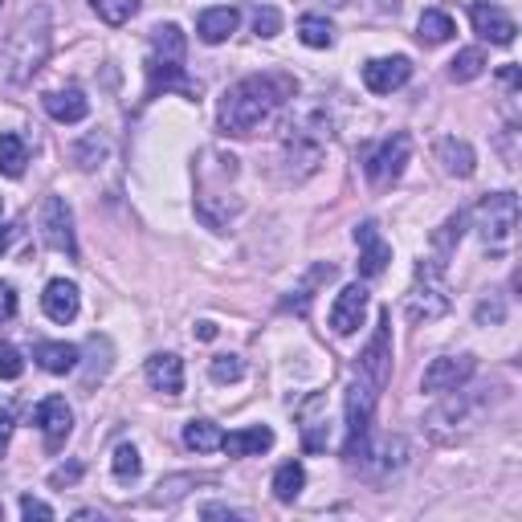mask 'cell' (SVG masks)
<instances>
[{
	"mask_svg": "<svg viewBox=\"0 0 522 522\" xmlns=\"http://www.w3.org/2000/svg\"><path fill=\"white\" fill-rule=\"evenodd\" d=\"M286 98H294V82L290 78H278V74H253V78H241L237 86L225 90L221 98V127L229 135H253L261 123H266Z\"/></svg>",
	"mask_w": 522,
	"mask_h": 522,
	"instance_id": "1",
	"label": "cell"
},
{
	"mask_svg": "<svg viewBox=\"0 0 522 522\" xmlns=\"http://www.w3.org/2000/svg\"><path fill=\"white\" fill-rule=\"evenodd\" d=\"M49 45H54V21H49L45 5H37L13 25V33L5 37V45H0V78H5L9 86L33 82V74L49 58Z\"/></svg>",
	"mask_w": 522,
	"mask_h": 522,
	"instance_id": "2",
	"label": "cell"
},
{
	"mask_svg": "<svg viewBox=\"0 0 522 522\" xmlns=\"http://www.w3.org/2000/svg\"><path fill=\"white\" fill-rule=\"evenodd\" d=\"M160 90H184L188 98L200 94V82L184 74V33L180 25L151 29V54H147V94Z\"/></svg>",
	"mask_w": 522,
	"mask_h": 522,
	"instance_id": "3",
	"label": "cell"
},
{
	"mask_svg": "<svg viewBox=\"0 0 522 522\" xmlns=\"http://www.w3.org/2000/svg\"><path fill=\"white\" fill-rule=\"evenodd\" d=\"M449 286H445V261L441 257H425L421 266H416V282L404 298V315L412 323H437L449 315Z\"/></svg>",
	"mask_w": 522,
	"mask_h": 522,
	"instance_id": "4",
	"label": "cell"
},
{
	"mask_svg": "<svg viewBox=\"0 0 522 522\" xmlns=\"http://www.w3.org/2000/svg\"><path fill=\"white\" fill-rule=\"evenodd\" d=\"M478 237L490 253H506L518 229V196L514 192H494L478 204Z\"/></svg>",
	"mask_w": 522,
	"mask_h": 522,
	"instance_id": "5",
	"label": "cell"
},
{
	"mask_svg": "<svg viewBox=\"0 0 522 522\" xmlns=\"http://www.w3.org/2000/svg\"><path fill=\"white\" fill-rule=\"evenodd\" d=\"M376 396L380 388L359 376L351 388H347V445H343V457L355 465V457L368 449V437H372V412H376Z\"/></svg>",
	"mask_w": 522,
	"mask_h": 522,
	"instance_id": "6",
	"label": "cell"
},
{
	"mask_svg": "<svg viewBox=\"0 0 522 522\" xmlns=\"http://www.w3.org/2000/svg\"><path fill=\"white\" fill-rule=\"evenodd\" d=\"M449 400L429 416V429L441 437V441H457L465 429H474V421H478V412H482V400H474L469 392H461V388H453V392H445Z\"/></svg>",
	"mask_w": 522,
	"mask_h": 522,
	"instance_id": "7",
	"label": "cell"
},
{
	"mask_svg": "<svg viewBox=\"0 0 522 522\" xmlns=\"http://www.w3.org/2000/svg\"><path fill=\"white\" fill-rule=\"evenodd\" d=\"M408 155H412V139H408L404 131H396L392 139H384V143L368 155V180H372V188L396 184V180L404 176V168H408Z\"/></svg>",
	"mask_w": 522,
	"mask_h": 522,
	"instance_id": "8",
	"label": "cell"
},
{
	"mask_svg": "<svg viewBox=\"0 0 522 522\" xmlns=\"http://www.w3.org/2000/svg\"><path fill=\"white\" fill-rule=\"evenodd\" d=\"M41 241L54 249V253L78 257L74 217H70V204H66L62 196H45V204H41Z\"/></svg>",
	"mask_w": 522,
	"mask_h": 522,
	"instance_id": "9",
	"label": "cell"
},
{
	"mask_svg": "<svg viewBox=\"0 0 522 522\" xmlns=\"http://www.w3.org/2000/svg\"><path fill=\"white\" fill-rule=\"evenodd\" d=\"M474 372H478V359H474V355H441V359H433L429 368H425L421 392L445 396V392H453V388H465Z\"/></svg>",
	"mask_w": 522,
	"mask_h": 522,
	"instance_id": "10",
	"label": "cell"
},
{
	"mask_svg": "<svg viewBox=\"0 0 522 522\" xmlns=\"http://www.w3.org/2000/svg\"><path fill=\"white\" fill-rule=\"evenodd\" d=\"M33 425L41 429L45 449L58 453V449L70 441V433H74V412H70V404H66L62 396H49V400H41V404L33 408Z\"/></svg>",
	"mask_w": 522,
	"mask_h": 522,
	"instance_id": "11",
	"label": "cell"
},
{
	"mask_svg": "<svg viewBox=\"0 0 522 522\" xmlns=\"http://www.w3.org/2000/svg\"><path fill=\"white\" fill-rule=\"evenodd\" d=\"M388 372H392V315L384 310L380 323H376L372 343L363 347V355H359V376H368L376 388H384Z\"/></svg>",
	"mask_w": 522,
	"mask_h": 522,
	"instance_id": "12",
	"label": "cell"
},
{
	"mask_svg": "<svg viewBox=\"0 0 522 522\" xmlns=\"http://www.w3.org/2000/svg\"><path fill=\"white\" fill-rule=\"evenodd\" d=\"M298 433H302V445H306L310 453L327 449L331 421H327V396H323V392H310V396L298 404Z\"/></svg>",
	"mask_w": 522,
	"mask_h": 522,
	"instance_id": "13",
	"label": "cell"
},
{
	"mask_svg": "<svg viewBox=\"0 0 522 522\" xmlns=\"http://www.w3.org/2000/svg\"><path fill=\"white\" fill-rule=\"evenodd\" d=\"M363 315H368V286H343L335 306H331V331L335 335H355L363 327Z\"/></svg>",
	"mask_w": 522,
	"mask_h": 522,
	"instance_id": "14",
	"label": "cell"
},
{
	"mask_svg": "<svg viewBox=\"0 0 522 522\" xmlns=\"http://www.w3.org/2000/svg\"><path fill=\"white\" fill-rule=\"evenodd\" d=\"M355 245H359V274L363 278H380L388 270V261H392V245L384 241V233L372 221H363L355 229Z\"/></svg>",
	"mask_w": 522,
	"mask_h": 522,
	"instance_id": "15",
	"label": "cell"
},
{
	"mask_svg": "<svg viewBox=\"0 0 522 522\" xmlns=\"http://www.w3.org/2000/svg\"><path fill=\"white\" fill-rule=\"evenodd\" d=\"M408 78H412V62L404 54H396V58H372L368 66H363V86H368L372 94H392Z\"/></svg>",
	"mask_w": 522,
	"mask_h": 522,
	"instance_id": "16",
	"label": "cell"
},
{
	"mask_svg": "<svg viewBox=\"0 0 522 522\" xmlns=\"http://www.w3.org/2000/svg\"><path fill=\"white\" fill-rule=\"evenodd\" d=\"M41 310L54 323H74L78 319V310H82V294H78V286L74 282H66V278H54L45 286V294H41Z\"/></svg>",
	"mask_w": 522,
	"mask_h": 522,
	"instance_id": "17",
	"label": "cell"
},
{
	"mask_svg": "<svg viewBox=\"0 0 522 522\" xmlns=\"http://www.w3.org/2000/svg\"><path fill=\"white\" fill-rule=\"evenodd\" d=\"M469 21H474V33L486 37L490 45H510L514 33H518L514 17L502 13L498 5H474V9H469Z\"/></svg>",
	"mask_w": 522,
	"mask_h": 522,
	"instance_id": "18",
	"label": "cell"
},
{
	"mask_svg": "<svg viewBox=\"0 0 522 522\" xmlns=\"http://www.w3.org/2000/svg\"><path fill=\"white\" fill-rule=\"evenodd\" d=\"M433 155H437V164L445 168V176H457V180H469V176H474V168H478V160H474V147H469L465 139H457V135L437 139Z\"/></svg>",
	"mask_w": 522,
	"mask_h": 522,
	"instance_id": "19",
	"label": "cell"
},
{
	"mask_svg": "<svg viewBox=\"0 0 522 522\" xmlns=\"http://www.w3.org/2000/svg\"><path fill=\"white\" fill-rule=\"evenodd\" d=\"M147 384L155 392H164V396H180L184 392V363H180V355H172V351L151 355L147 359Z\"/></svg>",
	"mask_w": 522,
	"mask_h": 522,
	"instance_id": "20",
	"label": "cell"
},
{
	"mask_svg": "<svg viewBox=\"0 0 522 522\" xmlns=\"http://www.w3.org/2000/svg\"><path fill=\"white\" fill-rule=\"evenodd\" d=\"M237 25H241V13L229 9V5H221V9H204V13L196 17V33H200L204 45H221V41H229V37L237 33Z\"/></svg>",
	"mask_w": 522,
	"mask_h": 522,
	"instance_id": "21",
	"label": "cell"
},
{
	"mask_svg": "<svg viewBox=\"0 0 522 522\" xmlns=\"http://www.w3.org/2000/svg\"><path fill=\"white\" fill-rule=\"evenodd\" d=\"M221 449L229 457H261L266 449H274V429L270 425H253V429H237L229 437H221Z\"/></svg>",
	"mask_w": 522,
	"mask_h": 522,
	"instance_id": "22",
	"label": "cell"
},
{
	"mask_svg": "<svg viewBox=\"0 0 522 522\" xmlns=\"http://www.w3.org/2000/svg\"><path fill=\"white\" fill-rule=\"evenodd\" d=\"M45 111L49 119H58V123H82L90 115V102L78 86H66V90H49L45 94Z\"/></svg>",
	"mask_w": 522,
	"mask_h": 522,
	"instance_id": "23",
	"label": "cell"
},
{
	"mask_svg": "<svg viewBox=\"0 0 522 522\" xmlns=\"http://www.w3.org/2000/svg\"><path fill=\"white\" fill-rule=\"evenodd\" d=\"M33 359L41 363L49 376H66V372L78 368V347L74 343H37Z\"/></svg>",
	"mask_w": 522,
	"mask_h": 522,
	"instance_id": "24",
	"label": "cell"
},
{
	"mask_svg": "<svg viewBox=\"0 0 522 522\" xmlns=\"http://www.w3.org/2000/svg\"><path fill=\"white\" fill-rule=\"evenodd\" d=\"M221 425L217 421H208V416H200V421H188L184 425V445L188 449H196V453H213V449H221Z\"/></svg>",
	"mask_w": 522,
	"mask_h": 522,
	"instance_id": "25",
	"label": "cell"
},
{
	"mask_svg": "<svg viewBox=\"0 0 522 522\" xmlns=\"http://www.w3.org/2000/svg\"><path fill=\"white\" fill-rule=\"evenodd\" d=\"M25 164H29V147H25V139L13 135V131H5V135H0V172L17 180V176H25Z\"/></svg>",
	"mask_w": 522,
	"mask_h": 522,
	"instance_id": "26",
	"label": "cell"
},
{
	"mask_svg": "<svg viewBox=\"0 0 522 522\" xmlns=\"http://www.w3.org/2000/svg\"><path fill=\"white\" fill-rule=\"evenodd\" d=\"M453 33H457V25H453V17L441 13V9H425V13H421V25H416V37H421L425 45H445Z\"/></svg>",
	"mask_w": 522,
	"mask_h": 522,
	"instance_id": "27",
	"label": "cell"
},
{
	"mask_svg": "<svg viewBox=\"0 0 522 522\" xmlns=\"http://www.w3.org/2000/svg\"><path fill=\"white\" fill-rule=\"evenodd\" d=\"M302 486H306V469L298 461L278 465V474H274V498L278 502H294L302 494Z\"/></svg>",
	"mask_w": 522,
	"mask_h": 522,
	"instance_id": "28",
	"label": "cell"
},
{
	"mask_svg": "<svg viewBox=\"0 0 522 522\" xmlns=\"http://www.w3.org/2000/svg\"><path fill=\"white\" fill-rule=\"evenodd\" d=\"M200 482H208V478H196V474H176V478H164L160 486H155V494L147 498V506H168V502L184 498L188 490H196Z\"/></svg>",
	"mask_w": 522,
	"mask_h": 522,
	"instance_id": "29",
	"label": "cell"
},
{
	"mask_svg": "<svg viewBox=\"0 0 522 522\" xmlns=\"http://www.w3.org/2000/svg\"><path fill=\"white\" fill-rule=\"evenodd\" d=\"M486 74V54L482 49H461V54L449 62V78L453 82H474Z\"/></svg>",
	"mask_w": 522,
	"mask_h": 522,
	"instance_id": "30",
	"label": "cell"
},
{
	"mask_svg": "<svg viewBox=\"0 0 522 522\" xmlns=\"http://www.w3.org/2000/svg\"><path fill=\"white\" fill-rule=\"evenodd\" d=\"M90 9L107 25H127L139 13V0H90Z\"/></svg>",
	"mask_w": 522,
	"mask_h": 522,
	"instance_id": "31",
	"label": "cell"
},
{
	"mask_svg": "<svg viewBox=\"0 0 522 522\" xmlns=\"http://www.w3.org/2000/svg\"><path fill=\"white\" fill-rule=\"evenodd\" d=\"M298 37H302V45H310V49H331L335 29H331V21H323V17H302V21H298Z\"/></svg>",
	"mask_w": 522,
	"mask_h": 522,
	"instance_id": "32",
	"label": "cell"
},
{
	"mask_svg": "<svg viewBox=\"0 0 522 522\" xmlns=\"http://www.w3.org/2000/svg\"><path fill=\"white\" fill-rule=\"evenodd\" d=\"M465 221H469V213H453L437 233H433V249H437V257L445 261L453 249H457V241H461V233H465Z\"/></svg>",
	"mask_w": 522,
	"mask_h": 522,
	"instance_id": "33",
	"label": "cell"
},
{
	"mask_svg": "<svg viewBox=\"0 0 522 522\" xmlns=\"http://www.w3.org/2000/svg\"><path fill=\"white\" fill-rule=\"evenodd\" d=\"M111 469H115V478H119V482H135V478H139V469H143L139 449H135V445H119Z\"/></svg>",
	"mask_w": 522,
	"mask_h": 522,
	"instance_id": "34",
	"label": "cell"
},
{
	"mask_svg": "<svg viewBox=\"0 0 522 522\" xmlns=\"http://www.w3.org/2000/svg\"><path fill=\"white\" fill-rule=\"evenodd\" d=\"M208 376H213L217 384H237L245 376V363L237 355H217L213 363H208Z\"/></svg>",
	"mask_w": 522,
	"mask_h": 522,
	"instance_id": "35",
	"label": "cell"
},
{
	"mask_svg": "<svg viewBox=\"0 0 522 522\" xmlns=\"http://www.w3.org/2000/svg\"><path fill=\"white\" fill-rule=\"evenodd\" d=\"M25 372V359L13 343H0V380H17Z\"/></svg>",
	"mask_w": 522,
	"mask_h": 522,
	"instance_id": "36",
	"label": "cell"
},
{
	"mask_svg": "<svg viewBox=\"0 0 522 522\" xmlns=\"http://www.w3.org/2000/svg\"><path fill=\"white\" fill-rule=\"evenodd\" d=\"M278 29H282V13H278L274 5H266V9L253 13V33H257V37H278Z\"/></svg>",
	"mask_w": 522,
	"mask_h": 522,
	"instance_id": "37",
	"label": "cell"
},
{
	"mask_svg": "<svg viewBox=\"0 0 522 522\" xmlns=\"http://www.w3.org/2000/svg\"><path fill=\"white\" fill-rule=\"evenodd\" d=\"M502 315H506L502 298H482V302H478V327H486V323H502Z\"/></svg>",
	"mask_w": 522,
	"mask_h": 522,
	"instance_id": "38",
	"label": "cell"
},
{
	"mask_svg": "<svg viewBox=\"0 0 522 522\" xmlns=\"http://www.w3.org/2000/svg\"><path fill=\"white\" fill-rule=\"evenodd\" d=\"M21 514L33 522V518H41V522H49L54 518V506H45L41 498H21Z\"/></svg>",
	"mask_w": 522,
	"mask_h": 522,
	"instance_id": "39",
	"label": "cell"
},
{
	"mask_svg": "<svg viewBox=\"0 0 522 522\" xmlns=\"http://www.w3.org/2000/svg\"><path fill=\"white\" fill-rule=\"evenodd\" d=\"M13 315H17V290H13V282H0V323Z\"/></svg>",
	"mask_w": 522,
	"mask_h": 522,
	"instance_id": "40",
	"label": "cell"
},
{
	"mask_svg": "<svg viewBox=\"0 0 522 522\" xmlns=\"http://www.w3.org/2000/svg\"><path fill=\"white\" fill-rule=\"evenodd\" d=\"M78 478H82V465H70V469H54V478H49V482H54V486H70Z\"/></svg>",
	"mask_w": 522,
	"mask_h": 522,
	"instance_id": "41",
	"label": "cell"
},
{
	"mask_svg": "<svg viewBox=\"0 0 522 522\" xmlns=\"http://www.w3.org/2000/svg\"><path fill=\"white\" fill-rule=\"evenodd\" d=\"M9 441H13V416H9V412H0V457H5Z\"/></svg>",
	"mask_w": 522,
	"mask_h": 522,
	"instance_id": "42",
	"label": "cell"
},
{
	"mask_svg": "<svg viewBox=\"0 0 522 522\" xmlns=\"http://www.w3.org/2000/svg\"><path fill=\"white\" fill-rule=\"evenodd\" d=\"M196 335L200 339H217V323H196Z\"/></svg>",
	"mask_w": 522,
	"mask_h": 522,
	"instance_id": "43",
	"label": "cell"
},
{
	"mask_svg": "<svg viewBox=\"0 0 522 522\" xmlns=\"http://www.w3.org/2000/svg\"><path fill=\"white\" fill-rule=\"evenodd\" d=\"M506 86H518V66H502V74H498Z\"/></svg>",
	"mask_w": 522,
	"mask_h": 522,
	"instance_id": "44",
	"label": "cell"
},
{
	"mask_svg": "<svg viewBox=\"0 0 522 522\" xmlns=\"http://www.w3.org/2000/svg\"><path fill=\"white\" fill-rule=\"evenodd\" d=\"M13 245V225H5V229H0V253H5Z\"/></svg>",
	"mask_w": 522,
	"mask_h": 522,
	"instance_id": "45",
	"label": "cell"
},
{
	"mask_svg": "<svg viewBox=\"0 0 522 522\" xmlns=\"http://www.w3.org/2000/svg\"><path fill=\"white\" fill-rule=\"evenodd\" d=\"M0 518H5V506H0Z\"/></svg>",
	"mask_w": 522,
	"mask_h": 522,
	"instance_id": "46",
	"label": "cell"
},
{
	"mask_svg": "<svg viewBox=\"0 0 522 522\" xmlns=\"http://www.w3.org/2000/svg\"><path fill=\"white\" fill-rule=\"evenodd\" d=\"M0 5H5V0H0Z\"/></svg>",
	"mask_w": 522,
	"mask_h": 522,
	"instance_id": "47",
	"label": "cell"
}]
</instances>
